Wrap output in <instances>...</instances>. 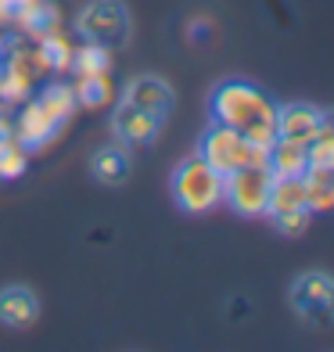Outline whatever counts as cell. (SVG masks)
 Returning <instances> with one entry per match:
<instances>
[{
  "label": "cell",
  "instance_id": "obj_7",
  "mask_svg": "<svg viewBox=\"0 0 334 352\" xmlns=\"http://www.w3.org/2000/svg\"><path fill=\"white\" fill-rule=\"evenodd\" d=\"M122 101L140 108V111H148V116H155L158 122H166L172 104H177V94H172V87L166 83L162 76H137V79L126 83Z\"/></svg>",
  "mask_w": 334,
  "mask_h": 352
},
{
  "label": "cell",
  "instance_id": "obj_15",
  "mask_svg": "<svg viewBox=\"0 0 334 352\" xmlns=\"http://www.w3.org/2000/svg\"><path fill=\"white\" fill-rule=\"evenodd\" d=\"M90 173H93L98 184L119 187V184H126V176H130V155H126V148H119V144L101 148L98 155H93V162H90Z\"/></svg>",
  "mask_w": 334,
  "mask_h": 352
},
{
  "label": "cell",
  "instance_id": "obj_20",
  "mask_svg": "<svg viewBox=\"0 0 334 352\" xmlns=\"http://www.w3.org/2000/svg\"><path fill=\"white\" fill-rule=\"evenodd\" d=\"M72 69L76 76H98V72H108L111 69V51L101 43H87L83 47H76L72 51Z\"/></svg>",
  "mask_w": 334,
  "mask_h": 352
},
{
  "label": "cell",
  "instance_id": "obj_13",
  "mask_svg": "<svg viewBox=\"0 0 334 352\" xmlns=\"http://www.w3.org/2000/svg\"><path fill=\"white\" fill-rule=\"evenodd\" d=\"M11 22L19 25L25 36L40 40L47 33H54V29H61V14L51 0H25V4H19L11 11Z\"/></svg>",
  "mask_w": 334,
  "mask_h": 352
},
{
  "label": "cell",
  "instance_id": "obj_4",
  "mask_svg": "<svg viewBox=\"0 0 334 352\" xmlns=\"http://www.w3.org/2000/svg\"><path fill=\"white\" fill-rule=\"evenodd\" d=\"M76 33L87 43H101L108 51H115L130 40L133 19L126 0H90V4L76 14Z\"/></svg>",
  "mask_w": 334,
  "mask_h": 352
},
{
  "label": "cell",
  "instance_id": "obj_10",
  "mask_svg": "<svg viewBox=\"0 0 334 352\" xmlns=\"http://www.w3.org/2000/svg\"><path fill=\"white\" fill-rule=\"evenodd\" d=\"M327 126V111L306 104V101H295V104H277V137H288L298 144H309L316 133Z\"/></svg>",
  "mask_w": 334,
  "mask_h": 352
},
{
  "label": "cell",
  "instance_id": "obj_19",
  "mask_svg": "<svg viewBox=\"0 0 334 352\" xmlns=\"http://www.w3.org/2000/svg\"><path fill=\"white\" fill-rule=\"evenodd\" d=\"M36 47H40V54L47 58L51 72H69V69H72V51H76V47L65 40V33H61V29H54V33L40 36Z\"/></svg>",
  "mask_w": 334,
  "mask_h": 352
},
{
  "label": "cell",
  "instance_id": "obj_25",
  "mask_svg": "<svg viewBox=\"0 0 334 352\" xmlns=\"http://www.w3.org/2000/svg\"><path fill=\"white\" fill-rule=\"evenodd\" d=\"M8 4H11V11H14V8H19V4H25V0H8Z\"/></svg>",
  "mask_w": 334,
  "mask_h": 352
},
{
  "label": "cell",
  "instance_id": "obj_24",
  "mask_svg": "<svg viewBox=\"0 0 334 352\" xmlns=\"http://www.w3.org/2000/svg\"><path fill=\"white\" fill-rule=\"evenodd\" d=\"M274 223H277V230H280L284 237H298V234H306V230H309L313 212H309V209H291V212L274 216Z\"/></svg>",
  "mask_w": 334,
  "mask_h": 352
},
{
  "label": "cell",
  "instance_id": "obj_6",
  "mask_svg": "<svg viewBox=\"0 0 334 352\" xmlns=\"http://www.w3.org/2000/svg\"><path fill=\"white\" fill-rule=\"evenodd\" d=\"M269 187H274L269 166H241V169L223 176V201H227L237 216H248V219L266 216Z\"/></svg>",
  "mask_w": 334,
  "mask_h": 352
},
{
  "label": "cell",
  "instance_id": "obj_18",
  "mask_svg": "<svg viewBox=\"0 0 334 352\" xmlns=\"http://www.w3.org/2000/svg\"><path fill=\"white\" fill-rule=\"evenodd\" d=\"M334 169H306L302 180H306V209L309 212H327L334 205Z\"/></svg>",
  "mask_w": 334,
  "mask_h": 352
},
{
  "label": "cell",
  "instance_id": "obj_8",
  "mask_svg": "<svg viewBox=\"0 0 334 352\" xmlns=\"http://www.w3.org/2000/svg\"><path fill=\"white\" fill-rule=\"evenodd\" d=\"M11 122H14L11 126V137L19 140L25 151H36V148H43V144H51L58 137V130H61V126L43 111V104L36 98H25L19 119H11Z\"/></svg>",
  "mask_w": 334,
  "mask_h": 352
},
{
  "label": "cell",
  "instance_id": "obj_1",
  "mask_svg": "<svg viewBox=\"0 0 334 352\" xmlns=\"http://www.w3.org/2000/svg\"><path fill=\"white\" fill-rule=\"evenodd\" d=\"M212 122H223L248 137L259 148H269L277 140V101L248 79H227L212 90Z\"/></svg>",
  "mask_w": 334,
  "mask_h": 352
},
{
  "label": "cell",
  "instance_id": "obj_12",
  "mask_svg": "<svg viewBox=\"0 0 334 352\" xmlns=\"http://www.w3.org/2000/svg\"><path fill=\"white\" fill-rule=\"evenodd\" d=\"M0 69L25 79L29 87H36L40 79L51 76V65H47V58L40 54V47H25V43H8L4 54H0Z\"/></svg>",
  "mask_w": 334,
  "mask_h": 352
},
{
  "label": "cell",
  "instance_id": "obj_9",
  "mask_svg": "<svg viewBox=\"0 0 334 352\" xmlns=\"http://www.w3.org/2000/svg\"><path fill=\"white\" fill-rule=\"evenodd\" d=\"M158 130H162V122L155 116H148V111H140L126 101H119L115 111H111V133H115L122 148H144V144H151L158 137Z\"/></svg>",
  "mask_w": 334,
  "mask_h": 352
},
{
  "label": "cell",
  "instance_id": "obj_5",
  "mask_svg": "<svg viewBox=\"0 0 334 352\" xmlns=\"http://www.w3.org/2000/svg\"><path fill=\"white\" fill-rule=\"evenodd\" d=\"M288 302L306 324H313L316 331H327L331 316H334V280H331V274H324V270H306V274H298L288 287Z\"/></svg>",
  "mask_w": 334,
  "mask_h": 352
},
{
  "label": "cell",
  "instance_id": "obj_22",
  "mask_svg": "<svg viewBox=\"0 0 334 352\" xmlns=\"http://www.w3.org/2000/svg\"><path fill=\"white\" fill-rule=\"evenodd\" d=\"M25 169H29V151L14 137H4L0 140V176L14 180V176H22Z\"/></svg>",
  "mask_w": 334,
  "mask_h": 352
},
{
  "label": "cell",
  "instance_id": "obj_17",
  "mask_svg": "<svg viewBox=\"0 0 334 352\" xmlns=\"http://www.w3.org/2000/svg\"><path fill=\"white\" fill-rule=\"evenodd\" d=\"M36 101L43 104V111L58 126H65L69 116L76 111V90H72V83H43V90L36 94Z\"/></svg>",
  "mask_w": 334,
  "mask_h": 352
},
{
  "label": "cell",
  "instance_id": "obj_16",
  "mask_svg": "<svg viewBox=\"0 0 334 352\" xmlns=\"http://www.w3.org/2000/svg\"><path fill=\"white\" fill-rule=\"evenodd\" d=\"M291 209H306V180L302 176H274L266 216H280Z\"/></svg>",
  "mask_w": 334,
  "mask_h": 352
},
{
  "label": "cell",
  "instance_id": "obj_14",
  "mask_svg": "<svg viewBox=\"0 0 334 352\" xmlns=\"http://www.w3.org/2000/svg\"><path fill=\"white\" fill-rule=\"evenodd\" d=\"M266 166H269V173H274V176H302V173L309 169V162H306V144L288 140V137H277L274 144H269Z\"/></svg>",
  "mask_w": 334,
  "mask_h": 352
},
{
  "label": "cell",
  "instance_id": "obj_3",
  "mask_svg": "<svg viewBox=\"0 0 334 352\" xmlns=\"http://www.w3.org/2000/svg\"><path fill=\"white\" fill-rule=\"evenodd\" d=\"M198 155L219 176H227V173L241 169V166H266L269 148H259V144H252L248 137H241L237 130H230V126L212 122L209 130L201 133V140H198Z\"/></svg>",
  "mask_w": 334,
  "mask_h": 352
},
{
  "label": "cell",
  "instance_id": "obj_21",
  "mask_svg": "<svg viewBox=\"0 0 334 352\" xmlns=\"http://www.w3.org/2000/svg\"><path fill=\"white\" fill-rule=\"evenodd\" d=\"M76 104L83 108H101L108 98H111V83H108V72H98V76H76Z\"/></svg>",
  "mask_w": 334,
  "mask_h": 352
},
{
  "label": "cell",
  "instance_id": "obj_23",
  "mask_svg": "<svg viewBox=\"0 0 334 352\" xmlns=\"http://www.w3.org/2000/svg\"><path fill=\"white\" fill-rule=\"evenodd\" d=\"M306 162H309V169H334V133H331V122L306 144Z\"/></svg>",
  "mask_w": 334,
  "mask_h": 352
},
{
  "label": "cell",
  "instance_id": "obj_2",
  "mask_svg": "<svg viewBox=\"0 0 334 352\" xmlns=\"http://www.w3.org/2000/svg\"><path fill=\"white\" fill-rule=\"evenodd\" d=\"M169 190H172V201H177L180 212L205 216V212H212L216 205L223 201V176L205 162L201 155H190V158H183V162L172 169Z\"/></svg>",
  "mask_w": 334,
  "mask_h": 352
},
{
  "label": "cell",
  "instance_id": "obj_11",
  "mask_svg": "<svg viewBox=\"0 0 334 352\" xmlns=\"http://www.w3.org/2000/svg\"><path fill=\"white\" fill-rule=\"evenodd\" d=\"M40 316V298L25 284H4L0 287V324L11 331L33 327Z\"/></svg>",
  "mask_w": 334,
  "mask_h": 352
}]
</instances>
